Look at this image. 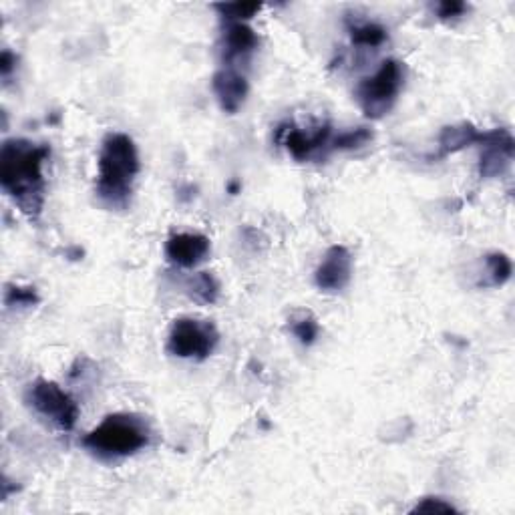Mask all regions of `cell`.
Returning a JSON list of instances; mask_svg holds the SVG:
<instances>
[{"label":"cell","instance_id":"6da1fadb","mask_svg":"<svg viewBox=\"0 0 515 515\" xmlns=\"http://www.w3.org/2000/svg\"><path fill=\"white\" fill-rule=\"evenodd\" d=\"M51 157L47 143L15 137L0 147V188L31 222H39L45 208V163Z\"/></svg>","mask_w":515,"mask_h":515},{"label":"cell","instance_id":"ba28073f","mask_svg":"<svg viewBox=\"0 0 515 515\" xmlns=\"http://www.w3.org/2000/svg\"><path fill=\"white\" fill-rule=\"evenodd\" d=\"M479 176L483 180L501 178L509 169L515 153V139L507 129L481 131L479 143Z\"/></svg>","mask_w":515,"mask_h":515},{"label":"cell","instance_id":"ffe728a7","mask_svg":"<svg viewBox=\"0 0 515 515\" xmlns=\"http://www.w3.org/2000/svg\"><path fill=\"white\" fill-rule=\"evenodd\" d=\"M214 9L220 13V17L226 23H246L262 11V5L260 3H222V5H216Z\"/></svg>","mask_w":515,"mask_h":515},{"label":"cell","instance_id":"30bf717a","mask_svg":"<svg viewBox=\"0 0 515 515\" xmlns=\"http://www.w3.org/2000/svg\"><path fill=\"white\" fill-rule=\"evenodd\" d=\"M212 252V242L208 236L198 232H180L169 236L165 242V258L184 270L200 266Z\"/></svg>","mask_w":515,"mask_h":515},{"label":"cell","instance_id":"44dd1931","mask_svg":"<svg viewBox=\"0 0 515 515\" xmlns=\"http://www.w3.org/2000/svg\"><path fill=\"white\" fill-rule=\"evenodd\" d=\"M433 13L443 23H455L469 13V5L461 3V0H443L433 7Z\"/></svg>","mask_w":515,"mask_h":515},{"label":"cell","instance_id":"277c9868","mask_svg":"<svg viewBox=\"0 0 515 515\" xmlns=\"http://www.w3.org/2000/svg\"><path fill=\"white\" fill-rule=\"evenodd\" d=\"M405 65L387 59L381 67L357 85V101L369 119H383L399 99L405 85Z\"/></svg>","mask_w":515,"mask_h":515},{"label":"cell","instance_id":"8fae6325","mask_svg":"<svg viewBox=\"0 0 515 515\" xmlns=\"http://www.w3.org/2000/svg\"><path fill=\"white\" fill-rule=\"evenodd\" d=\"M212 89L222 111L234 115L246 103L250 85H248V79L234 67H222L212 77Z\"/></svg>","mask_w":515,"mask_h":515},{"label":"cell","instance_id":"603a6c76","mask_svg":"<svg viewBox=\"0 0 515 515\" xmlns=\"http://www.w3.org/2000/svg\"><path fill=\"white\" fill-rule=\"evenodd\" d=\"M17 61H19L17 55L13 51H9V49H5L3 55H0V75H3L5 81L15 73Z\"/></svg>","mask_w":515,"mask_h":515},{"label":"cell","instance_id":"9c48e42d","mask_svg":"<svg viewBox=\"0 0 515 515\" xmlns=\"http://www.w3.org/2000/svg\"><path fill=\"white\" fill-rule=\"evenodd\" d=\"M353 278V254L347 246H330L314 270V284L318 290L334 294L345 290Z\"/></svg>","mask_w":515,"mask_h":515},{"label":"cell","instance_id":"9a60e30c","mask_svg":"<svg viewBox=\"0 0 515 515\" xmlns=\"http://www.w3.org/2000/svg\"><path fill=\"white\" fill-rule=\"evenodd\" d=\"M511 272H513V264H511L507 254H503V252H489L483 258L481 286H485V288L503 286L511 278Z\"/></svg>","mask_w":515,"mask_h":515},{"label":"cell","instance_id":"5bb4252c","mask_svg":"<svg viewBox=\"0 0 515 515\" xmlns=\"http://www.w3.org/2000/svg\"><path fill=\"white\" fill-rule=\"evenodd\" d=\"M186 294L202 306L216 304L220 298V282L212 272H198L186 280Z\"/></svg>","mask_w":515,"mask_h":515},{"label":"cell","instance_id":"4fadbf2b","mask_svg":"<svg viewBox=\"0 0 515 515\" xmlns=\"http://www.w3.org/2000/svg\"><path fill=\"white\" fill-rule=\"evenodd\" d=\"M479 137H481V131L469 121H463V123H457V125H447V127L441 129L439 153L435 157L441 159V157L453 155L457 151H463L465 147L477 145Z\"/></svg>","mask_w":515,"mask_h":515},{"label":"cell","instance_id":"e0dca14e","mask_svg":"<svg viewBox=\"0 0 515 515\" xmlns=\"http://www.w3.org/2000/svg\"><path fill=\"white\" fill-rule=\"evenodd\" d=\"M288 326H290V332L294 334V338L304 347H312L320 336V324H318L316 316L306 310L292 314L288 320Z\"/></svg>","mask_w":515,"mask_h":515},{"label":"cell","instance_id":"d6986e66","mask_svg":"<svg viewBox=\"0 0 515 515\" xmlns=\"http://www.w3.org/2000/svg\"><path fill=\"white\" fill-rule=\"evenodd\" d=\"M369 141H373V131L369 127H357V129L342 131L336 137H332L330 149L332 151H353V149L365 147Z\"/></svg>","mask_w":515,"mask_h":515},{"label":"cell","instance_id":"7402d4cb","mask_svg":"<svg viewBox=\"0 0 515 515\" xmlns=\"http://www.w3.org/2000/svg\"><path fill=\"white\" fill-rule=\"evenodd\" d=\"M411 513H457V507L443 497H423Z\"/></svg>","mask_w":515,"mask_h":515},{"label":"cell","instance_id":"52a82bcc","mask_svg":"<svg viewBox=\"0 0 515 515\" xmlns=\"http://www.w3.org/2000/svg\"><path fill=\"white\" fill-rule=\"evenodd\" d=\"M274 139L282 145L296 161H308L320 155L324 149H330L332 141V127L322 123L314 129H300L294 123H280L276 127Z\"/></svg>","mask_w":515,"mask_h":515},{"label":"cell","instance_id":"7c38bea8","mask_svg":"<svg viewBox=\"0 0 515 515\" xmlns=\"http://www.w3.org/2000/svg\"><path fill=\"white\" fill-rule=\"evenodd\" d=\"M260 45L258 33L246 23H226L222 33V59L226 67H232L236 61L248 59Z\"/></svg>","mask_w":515,"mask_h":515},{"label":"cell","instance_id":"8992f818","mask_svg":"<svg viewBox=\"0 0 515 515\" xmlns=\"http://www.w3.org/2000/svg\"><path fill=\"white\" fill-rule=\"evenodd\" d=\"M27 405L61 433H71L79 421L77 401L55 381L37 379L25 393Z\"/></svg>","mask_w":515,"mask_h":515},{"label":"cell","instance_id":"3957f363","mask_svg":"<svg viewBox=\"0 0 515 515\" xmlns=\"http://www.w3.org/2000/svg\"><path fill=\"white\" fill-rule=\"evenodd\" d=\"M149 423L135 413L107 415L83 437V447L101 461L133 457L151 443Z\"/></svg>","mask_w":515,"mask_h":515},{"label":"cell","instance_id":"7a4b0ae2","mask_svg":"<svg viewBox=\"0 0 515 515\" xmlns=\"http://www.w3.org/2000/svg\"><path fill=\"white\" fill-rule=\"evenodd\" d=\"M95 196L111 212H125L131 206L133 186L141 171L135 141L121 131L105 135L97 161Z\"/></svg>","mask_w":515,"mask_h":515},{"label":"cell","instance_id":"5b68a950","mask_svg":"<svg viewBox=\"0 0 515 515\" xmlns=\"http://www.w3.org/2000/svg\"><path fill=\"white\" fill-rule=\"evenodd\" d=\"M220 342V332L214 322L182 316L174 320L167 334V353L176 359L202 363L210 359Z\"/></svg>","mask_w":515,"mask_h":515},{"label":"cell","instance_id":"2e32d148","mask_svg":"<svg viewBox=\"0 0 515 515\" xmlns=\"http://www.w3.org/2000/svg\"><path fill=\"white\" fill-rule=\"evenodd\" d=\"M349 35H351L353 45L367 47V49H379L389 39L387 29L375 21L349 23Z\"/></svg>","mask_w":515,"mask_h":515},{"label":"cell","instance_id":"ac0fdd59","mask_svg":"<svg viewBox=\"0 0 515 515\" xmlns=\"http://www.w3.org/2000/svg\"><path fill=\"white\" fill-rule=\"evenodd\" d=\"M39 302H41V298H39V292L35 286L7 284V288H5V306L9 310L35 308Z\"/></svg>","mask_w":515,"mask_h":515}]
</instances>
